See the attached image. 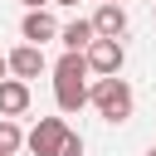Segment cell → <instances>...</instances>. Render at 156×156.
Wrapping results in <instances>:
<instances>
[{"label":"cell","mask_w":156,"mask_h":156,"mask_svg":"<svg viewBox=\"0 0 156 156\" xmlns=\"http://www.w3.org/2000/svg\"><path fill=\"white\" fill-rule=\"evenodd\" d=\"M20 34H24V44H49V39H58V24H54V15H49V5L44 10H29L24 15V24H20Z\"/></svg>","instance_id":"cell-6"},{"label":"cell","mask_w":156,"mask_h":156,"mask_svg":"<svg viewBox=\"0 0 156 156\" xmlns=\"http://www.w3.org/2000/svg\"><path fill=\"white\" fill-rule=\"evenodd\" d=\"M5 63H10V73H15V78H24V83H29V78H39V73L49 68L39 44H20V49H10V54H5Z\"/></svg>","instance_id":"cell-5"},{"label":"cell","mask_w":156,"mask_h":156,"mask_svg":"<svg viewBox=\"0 0 156 156\" xmlns=\"http://www.w3.org/2000/svg\"><path fill=\"white\" fill-rule=\"evenodd\" d=\"M58 39H63V49H73V54H83L93 39H98V29H93V20H68L63 29H58Z\"/></svg>","instance_id":"cell-9"},{"label":"cell","mask_w":156,"mask_h":156,"mask_svg":"<svg viewBox=\"0 0 156 156\" xmlns=\"http://www.w3.org/2000/svg\"><path fill=\"white\" fill-rule=\"evenodd\" d=\"M44 5H54V0H24V10H44Z\"/></svg>","instance_id":"cell-12"},{"label":"cell","mask_w":156,"mask_h":156,"mask_svg":"<svg viewBox=\"0 0 156 156\" xmlns=\"http://www.w3.org/2000/svg\"><path fill=\"white\" fill-rule=\"evenodd\" d=\"M93 29H98V39H122V34H127V10L102 0L98 15H93Z\"/></svg>","instance_id":"cell-7"},{"label":"cell","mask_w":156,"mask_h":156,"mask_svg":"<svg viewBox=\"0 0 156 156\" xmlns=\"http://www.w3.org/2000/svg\"><path fill=\"white\" fill-rule=\"evenodd\" d=\"M54 5H78V0H54Z\"/></svg>","instance_id":"cell-14"},{"label":"cell","mask_w":156,"mask_h":156,"mask_svg":"<svg viewBox=\"0 0 156 156\" xmlns=\"http://www.w3.org/2000/svg\"><path fill=\"white\" fill-rule=\"evenodd\" d=\"M107 5H122V0H107Z\"/></svg>","instance_id":"cell-16"},{"label":"cell","mask_w":156,"mask_h":156,"mask_svg":"<svg viewBox=\"0 0 156 156\" xmlns=\"http://www.w3.org/2000/svg\"><path fill=\"white\" fill-rule=\"evenodd\" d=\"M24 146V132H20V122L15 117H0V156H15Z\"/></svg>","instance_id":"cell-10"},{"label":"cell","mask_w":156,"mask_h":156,"mask_svg":"<svg viewBox=\"0 0 156 156\" xmlns=\"http://www.w3.org/2000/svg\"><path fill=\"white\" fill-rule=\"evenodd\" d=\"M83 58H88V73H98V78H107V73H122V63H127V54H122V39H93V44L83 49Z\"/></svg>","instance_id":"cell-3"},{"label":"cell","mask_w":156,"mask_h":156,"mask_svg":"<svg viewBox=\"0 0 156 156\" xmlns=\"http://www.w3.org/2000/svg\"><path fill=\"white\" fill-rule=\"evenodd\" d=\"M29 107V83L24 78H0V117H20Z\"/></svg>","instance_id":"cell-8"},{"label":"cell","mask_w":156,"mask_h":156,"mask_svg":"<svg viewBox=\"0 0 156 156\" xmlns=\"http://www.w3.org/2000/svg\"><path fill=\"white\" fill-rule=\"evenodd\" d=\"M63 136H68V122H63V117H39V122H34V132L24 136V146H29L34 156H54Z\"/></svg>","instance_id":"cell-4"},{"label":"cell","mask_w":156,"mask_h":156,"mask_svg":"<svg viewBox=\"0 0 156 156\" xmlns=\"http://www.w3.org/2000/svg\"><path fill=\"white\" fill-rule=\"evenodd\" d=\"M54 102H58V112L88 107V58L73 49H63V58L54 63Z\"/></svg>","instance_id":"cell-1"},{"label":"cell","mask_w":156,"mask_h":156,"mask_svg":"<svg viewBox=\"0 0 156 156\" xmlns=\"http://www.w3.org/2000/svg\"><path fill=\"white\" fill-rule=\"evenodd\" d=\"M88 102H93L107 122H127V117H132V107H136V98H132L127 78H117V73H107V78H98V83H88Z\"/></svg>","instance_id":"cell-2"},{"label":"cell","mask_w":156,"mask_h":156,"mask_svg":"<svg viewBox=\"0 0 156 156\" xmlns=\"http://www.w3.org/2000/svg\"><path fill=\"white\" fill-rule=\"evenodd\" d=\"M146 156H156V146H151V151H146Z\"/></svg>","instance_id":"cell-15"},{"label":"cell","mask_w":156,"mask_h":156,"mask_svg":"<svg viewBox=\"0 0 156 156\" xmlns=\"http://www.w3.org/2000/svg\"><path fill=\"white\" fill-rule=\"evenodd\" d=\"M151 5H156V0H151Z\"/></svg>","instance_id":"cell-17"},{"label":"cell","mask_w":156,"mask_h":156,"mask_svg":"<svg viewBox=\"0 0 156 156\" xmlns=\"http://www.w3.org/2000/svg\"><path fill=\"white\" fill-rule=\"evenodd\" d=\"M54 156H83V136H78V132H68V136L58 141V151H54Z\"/></svg>","instance_id":"cell-11"},{"label":"cell","mask_w":156,"mask_h":156,"mask_svg":"<svg viewBox=\"0 0 156 156\" xmlns=\"http://www.w3.org/2000/svg\"><path fill=\"white\" fill-rule=\"evenodd\" d=\"M5 73H10V63H5V54H0V78H5Z\"/></svg>","instance_id":"cell-13"}]
</instances>
